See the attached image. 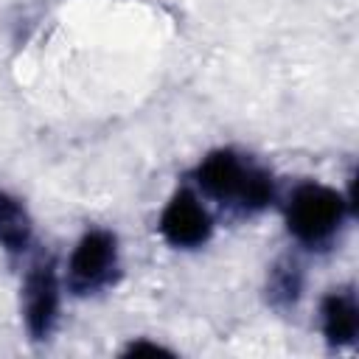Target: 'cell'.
Returning <instances> with one entry per match:
<instances>
[{
  "label": "cell",
  "instance_id": "1",
  "mask_svg": "<svg viewBox=\"0 0 359 359\" xmlns=\"http://www.w3.org/2000/svg\"><path fill=\"white\" fill-rule=\"evenodd\" d=\"M194 182L230 216H255L278 196V182L266 165L236 149H213L194 168Z\"/></svg>",
  "mask_w": 359,
  "mask_h": 359
},
{
  "label": "cell",
  "instance_id": "2",
  "mask_svg": "<svg viewBox=\"0 0 359 359\" xmlns=\"http://www.w3.org/2000/svg\"><path fill=\"white\" fill-rule=\"evenodd\" d=\"M348 213L351 199L323 182H300L283 208L289 236L306 250L334 247Z\"/></svg>",
  "mask_w": 359,
  "mask_h": 359
},
{
  "label": "cell",
  "instance_id": "3",
  "mask_svg": "<svg viewBox=\"0 0 359 359\" xmlns=\"http://www.w3.org/2000/svg\"><path fill=\"white\" fill-rule=\"evenodd\" d=\"M121 278V255H118V236L112 230L95 227L87 230L70 252L65 286L76 297L98 294L115 286Z\"/></svg>",
  "mask_w": 359,
  "mask_h": 359
},
{
  "label": "cell",
  "instance_id": "4",
  "mask_svg": "<svg viewBox=\"0 0 359 359\" xmlns=\"http://www.w3.org/2000/svg\"><path fill=\"white\" fill-rule=\"evenodd\" d=\"M59 297H62V286H59L56 261L50 255L36 258L28 266L25 280H22V320L34 342H48L50 334L56 331Z\"/></svg>",
  "mask_w": 359,
  "mask_h": 359
},
{
  "label": "cell",
  "instance_id": "5",
  "mask_svg": "<svg viewBox=\"0 0 359 359\" xmlns=\"http://www.w3.org/2000/svg\"><path fill=\"white\" fill-rule=\"evenodd\" d=\"M160 236L174 250H196L213 236V219L191 188L174 191L160 213Z\"/></svg>",
  "mask_w": 359,
  "mask_h": 359
},
{
  "label": "cell",
  "instance_id": "6",
  "mask_svg": "<svg viewBox=\"0 0 359 359\" xmlns=\"http://www.w3.org/2000/svg\"><path fill=\"white\" fill-rule=\"evenodd\" d=\"M320 325L328 348H348L359 334V303L353 286L331 289L320 303Z\"/></svg>",
  "mask_w": 359,
  "mask_h": 359
},
{
  "label": "cell",
  "instance_id": "7",
  "mask_svg": "<svg viewBox=\"0 0 359 359\" xmlns=\"http://www.w3.org/2000/svg\"><path fill=\"white\" fill-rule=\"evenodd\" d=\"M303 286H306V269H303V261L292 252L280 255L269 272H266V303L275 309V311H292L300 297H303Z\"/></svg>",
  "mask_w": 359,
  "mask_h": 359
},
{
  "label": "cell",
  "instance_id": "8",
  "mask_svg": "<svg viewBox=\"0 0 359 359\" xmlns=\"http://www.w3.org/2000/svg\"><path fill=\"white\" fill-rule=\"evenodd\" d=\"M34 241V222L25 202L0 188V250L8 258H20L28 252Z\"/></svg>",
  "mask_w": 359,
  "mask_h": 359
},
{
  "label": "cell",
  "instance_id": "9",
  "mask_svg": "<svg viewBox=\"0 0 359 359\" xmlns=\"http://www.w3.org/2000/svg\"><path fill=\"white\" fill-rule=\"evenodd\" d=\"M143 353H149V356L168 353V356H171V351H168V348H163V345H157V342H146V339H135L132 345H126V348H123V356H143Z\"/></svg>",
  "mask_w": 359,
  "mask_h": 359
}]
</instances>
